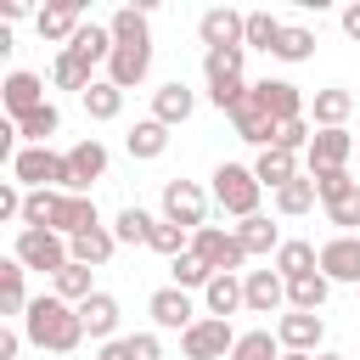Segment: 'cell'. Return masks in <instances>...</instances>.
<instances>
[{
  "instance_id": "1",
  "label": "cell",
  "mask_w": 360,
  "mask_h": 360,
  "mask_svg": "<svg viewBox=\"0 0 360 360\" xmlns=\"http://www.w3.org/2000/svg\"><path fill=\"white\" fill-rule=\"evenodd\" d=\"M22 338L34 349H51V354H73L84 343V321H79V304L56 298V292H39L22 315Z\"/></svg>"
},
{
  "instance_id": "2",
  "label": "cell",
  "mask_w": 360,
  "mask_h": 360,
  "mask_svg": "<svg viewBox=\"0 0 360 360\" xmlns=\"http://www.w3.org/2000/svg\"><path fill=\"white\" fill-rule=\"evenodd\" d=\"M11 180L28 186V191H73V163H68V152L22 146V152L11 158Z\"/></svg>"
},
{
  "instance_id": "3",
  "label": "cell",
  "mask_w": 360,
  "mask_h": 360,
  "mask_svg": "<svg viewBox=\"0 0 360 360\" xmlns=\"http://www.w3.org/2000/svg\"><path fill=\"white\" fill-rule=\"evenodd\" d=\"M208 180H214V202H219V208H225L236 225L259 214V197H264V186H259L253 163H219Z\"/></svg>"
},
{
  "instance_id": "4",
  "label": "cell",
  "mask_w": 360,
  "mask_h": 360,
  "mask_svg": "<svg viewBox=\"0 0 360 360\" xmlns=\"http://www.w3.org/2000/svg\"><path fill=\"white\" fill-rule=\"evenodd\" d=\"M11 259H17L22 270H45V276H56L73 253H68V236H62V231H22V225H17Z\"/></svg>"
},
{
  "instance_id": "5",
  "label": "cell",
  "mask_w": 360,
  "mask_h": 360,
  "mask_svg": "<svg viewBox=\"0 0 360 360\" xmlns=\"http://www.w3.org/2000/svg\"><path fill=\"white\" fill-rule=\"evenodd\" d=\"M208 197L197 180H163V219L180 225V231H202L208 225Z\"/></svg>"
},
{
  "instance_id": "6",
  "label": "cell",
  "mask_w": 360,
  "mask_h": 360,
  "mask_svg": "<svg viewBox=\"0 0 360 360\" xmlns=\"http://www.w3.org/2000/svg\"><path fill=\"white\" fill-rule=\"evenodd\" d=\"M191 253L214 270V276H242V264H248V253H242V242H236V231H225V225H202V231H191Z\"/></svg>"
},
{
  "instance_id": "7",
  "label": "cell",
  "mask_w": 360,
  "mask_h": 360,
  "mask_svg": "<svg viewBox=\"0 0 360 360\" xmlns=\"http://www.w3.org/2000/svg\"><path fill=\"white\" fill-rule=\"evenodd\" d=\"M236 338H242V332H231V321L202 315L191 332H180V349H186V360H231Z\"/></svg>"
},
{
  "instance_id": "8",
  "label": "cell",
  "mask_w": 360,
  "mask_h": 360,
  "mask_svg": "<svg viewBox=\"0 0 360 360\" xmlns=\"http://www.w3.org/2000/svg\"><path fill=\"white\" fill-rule=\"evenodd\" d=\"M146 315H152V326H163V332H191L202 315H197V304H191V292H180V287H158L152 298H146Z\"/></svg>"
},
{
  "instance_id": "9",
  "label": "cell",
  "mask_w": 360,
  "mask_h": 360,
  "mask_svg": "<svg viewBox=\"0 0 360 360\" xmlns=\"http://www.w3.org/2000/svg\"><path fill=\"white\" fill-rule=\"evenodd\" d=\"M276 338H281V349H292V354H321V343H326V321L309 315V309H287V315L276 321Z\"/></svg>"
},
{
  "instance_id": "10",
  "label": "cell",
  "mask_w": 360,
  "mask_h": 360,
  "mask_svg": "<svg viewBox=\"0 0 360 360\" xmlns=\"http://www.w3.org/2000/svg\"><path fill=\"white\" fill-rule=\"evenodd\" d=\"M242 34H248V11L214 6V11H202V17H197V39H202V51H225V45H242Z\"/></svg>"
},
{
  "instance_id": "11",
  "label": "cell",
  "mask_w": 360,
  "mask_h": 360,
  "mask_svg": "<svg viewBox=\"0 0 360 360\" xmlns=\"http://www.w3.org/2000/svg\"><path fill=\"white\" fill-rule=\"evenodd\" d=\"M231 129H236V141H248V146H259V152H264V146H276V129H281V124L264 112L259 90H248V101L231 112Z\"/></svg>"
},
{
  "instance_id": "12",
  "label": "cell",
  "mask_w": 360,
  "mask_h": 360,
  "mask_svg": "<svg viewBox=\"0 0 360 360\" xmlns=\"http://www.w3.org/2000/svg\"><path fill=\"white\" fill-rule=\"evenodd\" d=\"M354 146H360V141H354L349 129H315V141H309L304 163H309V174H321V169H349Z\"/></svg>"
},
{
  "instance_id": "13",
  "label": "cell",
  "mask_w": 360,
  "mask_h": 360,
  "mask_svg": "<svg viewBox=\"0 0 360 360\" xmlns=\"http://www.w3.org/2000/svg\"><path fill=\"white\" fill-rule=\"evenodd\" d=\"M321 276L326 281H343V287H360V236L321 242Z\"/></svg>"
},
{
  "instance_id": "14",
  "label": "cell",
  "mask_w": 360,
  "mask_h": 360,
  "mask_svg": "<svg viewBox=\"0 0 360 360\" xmlns=\"http://www.w3.org/2000/svg\"><path fill=\"white\" fill-rule=\"evenodd\" d=\"M0 101H6L11 124H17V118H28L34 107H45V79H39V73H28V68L6 73V84H0Z\"/></svg>"
},
{
  "instance_id": "15",
  "label": "cell",
  "mask_w": 360,
  "mask_h": 360,
  "mask_svg": "<svg viewBox=\"0 0 360 360\" xmlns=\"http://www.w3.org/2000/svg\"><path fill=\"white\" fill-rule=\"evenodd\" d=\"M146 73H152V45H112V56H107V79H112L118 90L146 84Z\"/></svg>"
},
{
  "instance_id": "16",
  "label": "cell",
  "mask_w": 360,
  "mask_h": 360,
  "mask_svg": "<svg viewBox=\"0 0 360 360\" xmlns=\"http://www.w3.org/2000/svg\"><path fill=\"white\" fill-rule=\"evenodd\" d=\"M253 90H259V101H264V112H270L276 124H292V118H304V90H298L292 79H259Z\"/></svg>"
},
{
  "instance_id": "17",
  "label": "cell",
  "mask_w": 360,
  "mask_h": 360,
  "mask_svg": "<svg viewBox=\"0 0 360 360\" xmlns=\"http://www.w3.org/2000/svg\"><path fill=\"white\" fill-rule=\"evenodd\" d=\"M34 28H39V39H73L79 28H84V6L79 0H56V6H45V11H34Z\"/></svg>"
},
{
  "instance_id": "18",
  "label": "cell",
  "mask_w": 360,
  "mask_h": 360,
  "mask_svg": "<svg viewBox=\"0 0 360 360\" xmlns=\"http://www.w3.org/2000/svg\"><path fill=\"white\" fill-rule=\"evenodd\" d=\"M68 163H73V191H90V186L107 174V146H101L96 135H84V141L68 146Z\"/></svg>"
},
{
  "instance_id": "19",
  "label": "cell",
  "mask_w": 360,
  "mask_h": 360,
  "mask_svg": "<svg viewBox=\"0 0 360 360\" xmlns=\"http://www.w3.org/2000/svg\"><path fill=\"white\" fill-rule=\"evenodd\" d=\"M118 298L112 292H96V298H84L79 304V321H84V338H96V343H112L118 338Z\"/></svg>"
},
{
  "instance_id": "20",
  "label": "cell",
  "mask_w": 360,
  "mask_h": 360,
  "mask_svg": "<svg viewBox=\"0 0 360 360\" xmlns=\"http://www.w3.org/2000/svg\"><path fill=\"white\" fill-rule=\"evenodd\" d=\"M191 112H197V96H191L180 79H169V84H158V90H152V118H158V124H169V129H174V124H186Z\"/></svg>"
},
{
  "instance_id": "21",
  "label": "cell",
  "mask_w": 360,
  "mask_h": 360,
  "mask_svg": "<svg viewBox=\"0 0 360 360\" xmlns=\"http://www.w3.org/2000/svg\"><path fill=\"white\" fill-rule=\"evenodd\" d=\"M309 112H315V129H343V124H349V112H354V90L326 84V90H315Z\"/></svg>"
},
{
  "instance_id": "22",
  "label": "cell",
  "mask_w": 360,
  "mask_h": 360,
  "mask_svg": "<svg viewBox=\"0 0 360 360\" xmlns=\"http://www.w3.org/2000/svg\"><path fill=\"white\" fill-rule=\"evenodd\" d=\"M96 225H101L96 197H90V191H68V197H62V214H56V231L73 242V236H84V231H96Z\"/></svg>"
},
{
  "instance_id": "23",
  "label": "cell",
  "mask_w": 360,
  "mask_h": 360,
  "mask_svg": "<svg viewBox=\"0 0 360 360\" xmlns=\"http://www.w3.org/2000/svg\"><path fill=\"white\" fill-rule=\"evenodd\" d=\"M242 287H248V309H253V315H270V309L287 304V281H281L276 270H248Z\"/></svg>"
},
{
  "instance_id": "24",
  "label": "cell",
  "mask_w": 360,
  "mask_h": 360,
  "mask_svg": "<svg viewBox=\"0 0 360 360\" xmlns=\"http://www.w3.org/2000/svg\"><path fill=\"white\" fill-rule=\"evenodd\" d=\"M202 304H208V315H219V321H231L236 309H248V287H242V276H214L208 287H202Z\"/></svg>"
},
{
  "instance_id": "25",
  "label": "cell",
  "mask_w": 360,
  "mask_h": 360,
  "mask_svg": "<svg viewBox=\"0 0 360 360\" xmlns=\"http://www.w3.org/2000/svg\"><path fill=\"white\" fill-rule=\"evenodd\" d=\"M124 152H129L135 163H152V158H163V152H169V124H158V118H141V124L124 135Z\"/></svg>"
},
{
  "instance_id": "26",
  "label": "cell",
  "mask_w": 360,
  "mask_h": 360,
  "mask_svg": "<svg viewBox=\"0 0 360 360\" xmlns=\"http://www.w3.org/2000/svg\"><path fill=\"white\" fill-rule=\"evenodd\" d=\"M253 174H259V186H270V191H281V186H292V180H298V152H281V146H264V152L253 158Z\"/></svg>"
},
{
  "instance_id": "27",
  "label": "cell",
  "mask_w": 360,
  "mask_h": 360,
  "mask_svg": "<svg viewBox=\"0 0 360 360\" xmlns=\"http://www.w3.org/2000/svg\"><path fill=\"white\" fill-rule=\"evenodd\" d=\"M236 242H242V253H248V259H270V253H281V231L270 225V214L242 219V225H236Z\"/></svg>"
},
{
  "instance_id": "28",
  "label": "cell",
  "mask_w": 360,
  "mask_h": 360,
  "mask_svg": "<svg viewBox=\"0 0 360 360\" xmlns=\"http://www.w3.org/2000/svg\"><path fill=\"white\" fill-rule=\"evenodd\" d=\"M270 270H276L281 281L315 276V270H321V248H315V242H281V253L270 259Z\"/></svg>"
},
{
  "instance_id": "29",
  "label": "cell",
  "mask_w": 360,
  "mask_h": 360,
  "mask_svg": "<svg viewBox=\"0 0 360 360\" xmlns=\"http://www.w3.org/2000/svg\"><path fill=\"white\" fill-rule=\"evenodd\" d=\"M51 292L68 298V304H84V298H96L101 287H96V270H90V264H73V259H68V264L51 276Z\"/></svg>"
},
{
  "instance_id": "30",
  "label": "cell",
  "mask_w": 360,
  "mask_h": 360,
  "mask_svg": "<svg viewBox=\"0 0 360 360\" xmlns=\"http://www.w3.org/2000/svg\"><path fill=\"white\" fill-rule=\"evenodd\" d=\"M112 45H118V39H112V28H107V22H84L62 51H73V56H84V62L96 68V62H107V56H112Z\"/></svg>"
},
{
  "instance_id": "31",
  "label": "cell",
  "mask_w": 360,
  "mask_h": 360,
  "mask_svg": "<svg viewBox=\"0 0 360 360\" xmlns=\"http://www.w3.org/2000/svg\"><path fill=\"white\" fill-rule=\"evenodd\" d=\"M112 248H118V236H112L107 225H96V231H84V236H73V242H68L73 264H90V270H101V264L112 259Z\"/></svg>"
},
{
  "instance_id": "32",
  "label": "cell",
  "mask_w": 360,
  "mask_h": 360,
  "mask_svg": "<svg viewBox=\"0 0 360 360\" xmlns=\"http://www.w3.org/2000/svg\"><path fill=\"white\" fill-rule=\"evenodd\" d=\"M22 276H28V270H22L17 259L0 264V315H28L34 298H28V281H22Z\"/></svg>"
},
{
  "instance_id": "33",
  "label": "cell",
  "mask_w": 360,
  "mask_h": 360,
  "mask_svg": "<svg viewBox=\"0 0 360 360\" xmlns=\"http://www.w3.org/2000/svg\"><path fill=\"white\" fill-rule=\"evenodd\" d=\"M79 101H84V112H90L96 124H112V118L124 112V90H118L112 79H96V84H90V90H84Z\"/></svg>"
},
{
  "instance_id": "34",
  "label": "cell",
  "mask_w": 360,
  "mask_h": 360,
  "mask_svg": "<svg viewBox=\"0 0 360 360\" xmlns=\"http://www.w3.org/2000/svg\"><path fill=\"white\" fill-rule=\"evenodd\" d=\"M107 28H112V39H118V45H152V28H146V6H118Z\"/></svg>"
},
{
  "instance_id": "35",
  "label": "cell",
  "mask_w": 360,
  "mask_h": 360,
  "mask_svg": "<svg viewBox=\"0 0 360 360\" xmlns=\"http://www.w3.org/2000/svg\"><path fill=\"white\" fill-rule=\"evenodd\" d=\"M51 84H56V90H79V96H84L96 79H90V62H84V56L56 51V62H51Z\"/></svg>"
},
{
  "instance_id": "36",
  "label": "cell",
  "mask_w": 360,
  "mask_h": 360,
  "mask_svg": "<svg viewBox=\"0 0 360 360\" xmlns=\"http://www.w3.org/2000/svg\"><path fill=\"white\" fill-rule=\"evenodd\" d=\"M326 292H332V281H326L321 270H315V276H298V281H287V309H309V315H321Z\"/></svg>"
},
{
  "instance_id": "37",
  "label": "cell",
  "mask_w": 360,
  "mask_h": 360,
  "mask_svg": "<svg viewBox=\"0 0 360 360\" xmlns=\"http://www.w3.org/2000/svg\"><path fill=\"white\" fill-rule=\"evenodd\" d=\"M242 62H248V45H225V51H202V73H208V84H225V79H242Z\"/></svg>"
},
{
  "instance_id": "38",
  "label": "cell",
  "mask_w": 360,
  "mask_h": 360,
  "mask_svg": "<svg viewBox=\"0 0 360 360\" xmlns=\"http://www.w3.org/2000/svg\"><path fill=\"white\" fill-rule=\"evenodd\" d=\"M56 129H62V112H56V101H45V107H34L28 118H17V135H22L28 146H45Z\"/></svg>"
},
{
  "instance_id": "39",
  "label": "cell",
  "mask_w": 360,
  "mask_h": 360,
  "mask_svg": "<svg viewBox=\"0 0 360 360\" xmlns=\"http://www.w3.org/2000/svg\"><path fill=\"white\" fill-rule=\"evenodd\" d=\"M315 202H321V191H315V180H309V174H298L292 186H281V191H276V214H287V219L309 214Z\"/></svg>"
},
{
  "instance_id": "40",
  "label": "cell",
  "mask_w": 360,
  "mask_h": 360,
  "mask_svg": "<svg viewBox=\"0 0 360 360\" xmlns=\"http://www.w3.org/2000/svg\"><path fill=\"white\" fill-rule=\"evenodd\" d=\"M152 225H158V219H152L141 202H129V208H118V219H112V236H118V242H129V248H146Z\"/></svg>"
},
{
  "instance_id": "41",
  "label": "cell",
  "mask_w": 360,
  "mask_h": 360,
  "mask_svg": "<svg viewBox=\"0 0 360 360\" xmlns=\"http://www.w3.org/2000/svg\"><path fill=\"white\" fill-rule=\"evenodd\" d=\"M281 17H270V11H248V34H242V45L248 51H270L276 56V39H281Z\"/></svg>"
},
{
  "instance_id": "42",
  "label": "cell",
  "mask_w": 360,
  "mask_h": 360,
  "mask_svg": "<svg viewBox=\"0 0 360 360\" xmlns=\"http://www.w3.org/2000/svg\"><path fill=\"white\" fill-rule=\"evenodd\" d=\"M231 360H281V338L276 332H242L236 338V349H231Z\"/></svg>"
},
{
  "instance_id": "43",
  "label": "cell",
  "mask_w": 360,
  "mask_h": 360,
  "mask_svg": "<svg viewBox=\"0 0 360 360\" xmlns=\"http://www.w3.org/2000/svg\"><path fill=\"white\" fill-rule=\"evenodd\" d=\"M146 248H152V253H163V259H180V253H191V231H180V225L158 219V225H152V236H146Z\"/></svg>"
},
{
  "instance_id": "44",
  "label": "cell",
  "mask_w": 360,
  "mask_h": 360,
  "mask_svg": "<svg viewBox=\"0 0 360 360\" xmlns=\"http://www.w3.org/2000/svg\"><path fill=\"white\" fill-rule=\"evenodd\" d=\"M276 56H281V62H309V56H315V34L298 28V22H287L281 39H276Z\"/></svg>"
},
{
  "instance_id": "45",
  "label": "cell",
  "mask_w": 360,
  "mask_h": 360,
  "mask_svg": "<svg viewBox=\"0 0 360 360\" xmlns=\"http://www.w3.org/2000/svg\"><path fill=\"white\" fill-rule=\"evenodd\" d=\"M169 270H174V287H180V292H197V287H208V281H214V270H208L197 253H180V259H169Z\"/></svg>"
},
{
  "instance_id": "46",
  "label": "cell",
  "mask_w": 360,
  "mask_h": 360,
  "mask_svg": "<svg viewBox=\"0 0 360 360\" xmlns=\"http://www.w3.org/2000/svg\"><path fill=\"white\" fill-rule=\"evenodd\" d=\"M315 180V191H321V202H338V197H349V191H360V180L349 174V169H321V174H309Z\"/></svg>"
},
{
  "instance_id": "47",
  "label": "cell",
  "mask_w": 360,
  "mask_h": 360,
  "mask_svg": "<svg viewBox=\"0 0 360 360\" xmlns=\"http://www.w3.org/2000/svg\"><path fill=\"white\" fill-rule=\"evenodd\" d=\"M326 219L338 225V236H360V191H349V197L326 202Z\"/></svg>"
},
{
  "instance_id": "48",
  "label": "cell",
  "mask_w": 360,
  "mask_h": 360,
  "mask_svg": "<svg viewBox=\"0 0 360 360\" xmlns=\"http://www.w3.org/2000/svg\"><path fill=\"white\" fill-rule=\"evenodd\" d=\"M309 141H315L309 118H292V124H281V129H276V146H281V152H309Z\"/></svg>"
},
{
  "instance_id": "49",
  "label": "cell",
  "mask_w": 360,
  "mask_h": 360,
  "mask_svg": "<svg viewBox=\"0 0 360 360\" xmlns=\"http://www.w3.org/2000/svg\"><path fill=\"white\" fill-rule=\"evenodd\" d=\"M22 202H28V191H17V180H6L0 186V219H22Z\"/></svg>"
},
{
  "instance_id": "50",
  "label": "cell",
  "mask_w": 360,
  "mask_h": 360,
  "mask_svg": "<svg viewBox=\"0 0 360 360\" xmlns=\"http://www.w3.org/2000/svg\"><path fill=\"white\" fill-rule=\"evenodd\" d=\"M129 354H135V360H163L158 332H135V338H129Z\"/></svg>"
},
{
  "instance_id": "51",
  "label": "cell",
  "mask_w": 360,
  "mask_h": 360,
  "mask_svg": "<svg viewBox=\"0 0 360 360\" xmlns=\"http://www.w3.org/2000/svg\"><path fill=\"white\" fill-rule=\"evenodd\" d=\"M96 360H135V354H129V338H112V343H101V349H96Z\"/></svg>"
},
{
  "instance_id": "52",
  "label": "cell",
  "mask_w": 360,
  "mask_h": 360,
  "mask_svg": "<svg viewBox=\"0 0 360 360\" xmlns=\"http://www.w3.org/2000/svg\"><path fill=\"white\" fill-rule=\"evenodd\" d=\"M17 354H22V332L6 326V332H0V360H17Z\"/></svg>"
},
{
  "instance_id": "53",
  "label": "cell",
  "mask_w": 360,
  "mask_h": 360,
  "mask_svg": "<svg viewBox=\"0 0 360 360\" xmlns=\"http://www.w3.org/2000/svg\"><path fill=\"white\" fill-rule=\"evenodd\" d=\"M343 34L360 45V0H354V6H343Z\"/></svg>"
},
{
  "instance_id": "54",
  "label": "cell",
  "mask_w": 360,
  "mask_h": 360,
  "mask_svg": "<svg viewBox=\"0 0 360 360\" xmlns=\"http://www.w3.org/2000/svg\"><path fill=\"white\" fill-rule=\"evenodd\" d=\"M0 17H6V22H17V17H28V6H22V0H0Z\"/></svg>"
},
{
  "instance_id": "55",
  "label": "cell",
  "mask_w": 360,
  "mask_h": 360,
  "mask_svg": "<svg viewBox=\"0 0 360 360\" xmlns=\"http://www.w3.org/2000/svg\"><path fill=\"white\" fill-rule=\"evenodd\" d=\"M281 360H315V354H292V349H281Z\"/></svg>"
},
{
  "instance_id": "56",
  "label": "cell",
  "mask_w": 360,
  "mask_h": 360,
  "mask_svg": "<svg viewBox=\"0 0 360 360\" xmlns=\"http://www.w3.org/2000/svg\"><path fill=\"white\" fill-rule=\"evenodd\" d=\"M315 360H349V354H326V349H321V354H315Z\"/></svg>"
},
{
  "instance_id": "57",
  "label": "cell",
  "mask_w": 360,
  "mask_h": 360,
  "mask_svg": "<svg viewBox=\"0 0 360 360\" xmlns=\"http://www.w3.org/2000/svg\"><path fill=\"white\" fill-rule=\"evenodd\" d=\"M354 292H360V287H354Z\"/></svg>"
}]
</instances>
